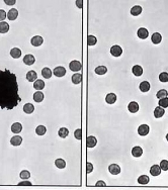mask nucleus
I'll list each match as a JSON object with an SVG mask.
<instances>
[{
  "label": "nucleus",
  "instance_id": "obj_19",
  "mask_svg": "<svg viewBox=\"0 0 168 190\" xmlns=\"http://www.w3.org/2000/svg\"><path fill=\"white\" fill-rule=\"evenodd\" d=\"M142 154H143V149L141 148V147H134L133 150H132V155L134 156V157L136 158H139L142 156Z\"/></svg>",
  "mask_w": 168,
  "mask_h": 190
},
{
  "label": "nucleus",
  "instance_id": "obj_42",
  "mask_svg": "<svg viewBox=\"0 0 168 190\" xmlns=\"http://www.w3.org/2000/svg\"><path fill=\"white\" fill-rule=\"evenodd\" d=\"M74 137H75L77 140L82 139V130L81 128H77V130L74 132Z\"/></svg>",
  "mask_w": 168,
  "mask_h": 190
},
{
  "label": "nucleus",
  "instance_id": "obj_31",
  "mask_svg": "<svg viewBox=\"0 0 168 190\" xmlns=\"http://www.w3.org/2000/svg\"><path fill=\"white\" fill-rule=\"evenodd\" d=\"M9 31V25L7 22H0V33H6Z\"/></svg>",
  "mask_w": 168,
  "mask_h": 190
},
{
  "label": "nucleus",
  "instance_id": "obj_9",
  "mask_svg": "<svg viewBox=\"0 0 168 190\" xmlns=\"http://www.w3.org/2000/svg\"><path fill=\"white\" fill-rule=\"evenodd\" d=\"M109 171L111 174L113 175H117L121 173V167L117 164H111L109 166Z\"/></svg>",
  "mask_w": 168,
  "mask_h": 190
},
{
  "label": "nucleus",
  "instance_id": "obj_26",
  "mask_svg": "<svg viewBox=\"0 0 168 190\" xmlns=\"http://www.w3.org/2000/svg\"><path fill=\"white\" fill-rule=\"evenodd\" d=\"M44 87H45V82L41 79H38L35 83H33V88L37 89V90H39V91L44 89Z\"/></svg>",
  "mask_w": 168,
  "mask_h": 190
},
{
  "label": "nucleus",
  "instance_id": "obj_29",
  "mask_svg": "<svg viewBox=\"0 0 168 190\" xmlns=\"http://www.w3.org/2000/svg\"><path fill=\"white\" fill-rule=\"evenodd\" d=\"M33 110H35V106H33L31 103H27V104H25V106H23V111H25V113H27V114L33 113Z\"/></svg>",
  "mask_w": 168,
  "mask_h": 190
},
{
  "label": "nucleus",
  "instance_id": "obj_11",
  "mask_svg": "<svg viewBox=\"0 0 168 190\" xmlns=\"http://www.w3.org/2000/svg\"><path fill=\"white\" fill-rule=\"evenodd\" d=\"M128 109L130 112L132 113H136L138 112V110H139V104L137 103L136 101H132L129 103L128 105Z\"/></svg>",
  "mask_w": 168,
  "mask_h": 190
},
{
  "label": "nucleus",
  "instance_id": "obj_33",
  "mask_svg": "<svg viewBox=\"0 0 168 190\" xmlns=\"http://www.w3.org/2000/svg\"><path fill=\"white\" fill-rule=\"evenodd\" d=\"M55 165H56V167H57V168L64 169L65 167H66V162H65L63 159H61V158H59V159H57L55 161Z\"/></svg>",
  "mask_w": 168,
  "mask_h": 190
},
{
  "label": "nucleus",
  "instance_id": "obj_41",
  "mask_svg": "<svg viewBox=\"0 0 168 190\" xmlns=\"http://www.w3.org/2000/svg\"><path fill=\"white\" fill-rule=\"evenodd\" d=\"M160 168H161V170H164V171H167L168 170V161L167 160H162L161 162H160Z\"/></svg>",
  "mask_w": 168,
  "mask_h": 190
},
{
  "label": "nucleus",
  "instance_id": "obj_39",
  "mask_svg": "<svg viewBox=\"0 0 168 190\" xmlns=\"http://www.w3.org/2000/svg\"><path fill=\"white\" fill-rule=\"evenodd\" d=\"M158 103H159L160 107H162V108H166V107H168V98L165 97V98H162V99H159Z\"/></svg>",
  "mask_w": 168,
  "mask_h": 190
},
{
  "label": "nucleus",
  "instance_id": "obj_4",
  "mask_svg": "<svg viewBox=\"0 0 168 190\" xmlns=\"http://www.w3.org/2000/svg\"><path fill=\"white\" fill-rule=\"evenodd\" d=\"M53 73H54V75L56 76V77H63V76L66 74V69L64 68V67H62V66H58V67H56L55 69H54V71H53Z\"/></svg>",
  "mask_w": 168,
  "mask_h": 190
},
{
  "label": "nucleus",
  "instance_id": "obj_23",
  "mask_svg": "<svg viewBox=\"0 0 168 190\" xmlns=\"http://www.w3.org/2000/svg\"><path fill=\"white\" fill-rule=\"evenodd\" d=\"M132 72H133V74L135 76L139 77V76H141L143 74V68L141 66H139V65H135L133 67V69H132Z\"/></svg>",
  "mask_w": 168,
  "mask_h": 190
},
{
  "label": "nucleus",
  "instance_id": "obj_21",
  "mask_svg": "<svg viewBox=\"0 0 168 190\" xmlns=\"http://www.w3.org/2000/svg\"><path fill=\"white\" fill-rule=\"evenodd\" d=\"M150 87H151L150 83H149L148 81H143V82H141L139 88L142 92H148V91L150 90Z\"/></svg>",
  "mask_w": 168,
  "mask_h": 190
},
{
  "label": "nucleus",
  "instance_id": "obj_30",
  "mask_svg": "<svg viewBox=\"0 0 168 190\" xmlns=\"http://www.w3.org/2000/svg\"><path fill=\"white\" fill-rule=\"evenodd\" d=\"M42 75L44 78H46V79H49V78L52 77V71L50 68H48V67H45L44 69L42 70Z\"/></svg>",
  "mask_w": 168,
  "mask_h": 190
},
{
  "label": "nucleus",
  "instance_id": "obj_3",
  "mask_svg": "<svg viewBox=\"0 0 168 190\" xmlns=\"http://www.w3.org/2000/svg\"><path fill=\"white\" fill-rule=\"evenodd\" d=\"M150 132V128H149L148 124H141V126L138 128V134L142 137H145L147 136Z\"/></svg>",
  "mask_w": 168,
  "mask_h": 190
},
{
  "label": "nucleus",
  "instance_id": "obj_45",
  "mask_svg": "<svg viewBox=\"0 0 168 190\" xmlns=\"http://www.w3.org/2000/svg\"><path fill=\"white\" fill-rule=\"evenodd\" d=\"M95 186H96V187H105V186H106V184L104 183V182L102 181V180H99V181H97V182H96V184H95Z\"/></svg>",
  "mask_w": 168,
  "mask_h": 190
},
{
  "label": "nucleus",
  "instance_id": "obj_17",
  "mask_svg": "<svg viewBox=\"0 0 168 190\" xmlns=\"http://www.w3.org/2000/svg\"><path fill=\"white\" fill-rule=\"evenodd\" d=\"M105 101L106 103L109 104H113L117 101V95L115 93H109V94L105 96Z\"/></svg>",
  "mask_w": 168,
  "mask_h": 190
},
{
  "label": "nucleus",
  "instance_id": "obj_36",
  "mask_svg": "<svg viewBox=\"0 0 168 190\" xmlns=\"http://www.w3.org/2000/svg\"><path fill=\"white\" fill-rule=\"evenodd\" d=\"M96 43H97V40H96V38H95L94 35H88L87 37V45L88 46H94V45H96Z\"/></svg>",
  "mask_w": 168,
  "mask_h": 190
},
{
  "label": "nucleus",
  "instance_id": "obj_25",
  "mask_svg": "<svg viewBox=\"0 0 168 190\" xmlns=\"http://www.w3.org/2000/svg\"><path fill=\"white\" fill-rule=\"evenodd\" d=\"M141 12H142V7L140 6V5H135V6H133L132 9H131V14L134 16L140 15Z\"/></svg>",
  "mask_w": 168,
  "mask_h": 190
},
{
  "label": "nucleus",
  "instance_id": "obj_38",
  "mask_svg": "<svg viewBox=\"0 0 168 190\" xmlns=\"http://www.w3.org/2000/svg\"><path fill=\"white\" fill-rule=\"evenodd\" d=\"M19 177L21 178V179L27 180V179H29V177H31V173H29L27 170H22L21 172H20V174H19Z\"/></svg>",
  "mask_w": 168,
  "mask_h": 190
},
{
  "label": "nucleus",
  "instance_id": "obj_34",
  "mask_svg": "<svg viewBox=\"0 0 168 190\" xmlns=\"http://www.w3.org/2000/svg\"><path fill=\"white\" fill-rule=\"evenodd\" d=\"M82 81V75L79 73H75L73 76H72V82H73L74 84H79L80 82Z\"/></svg>",
  "mask_w": 168,
  "mask_h": 190
},
{
  "label": "nucleus",
  "instance_id": "obj_22",
  "mask_svg": "<svg viewBox=\"0 0 168 190\" xmlns=\"http://www.w3.org/2000/svg\"><path fill=\"white\" fill-rule=\"evenodd\" d=\"M45 98V95L42 91H37V92L33 94V100L35 102H42Z\"/></svg>",
  "mask_w": 168,
  "mask_h": 190
},
{
  "label": "nucleus",
  "instance_id": "obj_47",
  "mask_svg": "<svg viewBox=\"0 0 168 190\" xmlns=\"http://www.w3.org/2000/svg\"><path fill=\"white\" fill-rule=\"evenodd\" d=\"M75 3L77 5V7H79V8H82V6H83V1L82 0H77Z\"/></svg>",
  "mask_w": 168,
  "mask_h": 190
},
{
  "label": "nucleus",
  "instance_id": "obj_37",
  "mask_svg": "<svg viewBox=\"0 0 168 190\" xmlns=\"http://www.w3.org/2000/svg\"><path fill=\"white\" fill-rule=\"evenodd\" d=\"M168 95V92L165 90V89H161V90H159L157 92V94H156V96H157L158 99H162V98H165L167 97Z\"/></svg>",
  "mask_w": 168,
  "mask_h": 190
},
{
  "label": "nucleus",
  "instance_id": "obj_32",
  "mask_svg": "<svg viewBox=\"0 0 168 190\" xmlns=\"http://www.w3.org/2000/svg\"><path fill=\"white\" fill-rule=\"evenodd\" d=\"M107 72V68L105 66H98L95 68V73L97 75H104Z\"/></svg>",
  "mask_w": 168,
  "mask_h": 190
},
{
  "label": "nucleus",
  "instance_id": "obj_49",
  "mask_svg": "<svg viewBox=\"0 0 168 190\" xmlns=\"http://www.w3.org/2000/svg\"><path fill=\"white\" fill-rule=\"evenodd\" d=\"M166 140H167V142H168V134L166 135Z\"/></svg>",
  "mask_w": 168,
  "mask_h": 190
},
{
  "label": "nucleus",
  "instance_id": "obj_5",
  "mask_svg": "<svg viewBox=\"0 0 168 190\" xmlns=\"http://www.w3.org/2000/svg\"><path fill=\"white\" fill-rule=\"evenodd\" d=\"M111 54L113 57H119L123 54V49L117 45H115L111 48Z\"/></svg>",
  "mask_w": 168,
  "mask_h": 190
},
{
  "label": "nucleus",
  "instance_id": "obj_46",
  "mask_svg": "<svg viewBox=\"0 0 168 190\" xmlns=\"http://www.w3.org/2000/svg\"><path fill=\"white\" fill-rule=\"evenodd\" d=\"M18 185H19V186H31V182L22 181V182H19V183H18Z\"/></svg>",
  "mask_w": 168,
  "mask_h": 190
},
{
  "label": "nucleus",
  "instance_id": "obj_40",
  "mask_svg": "<svg viewBox=\"0 0 168 190\" xmlns=\"http://www.w3.org/2000/svg\"><path fill=\"white\" fill-rule=\"evenodd\" d=\"M159 80L161 82H163V83H165V82H168V73H166V72H162V73H160Z\"/></svg>",
  "mask_w": 168,
  "mask_h": 190
},
{
  "label": "nucleus",
  "instance_id": "obj_44",
  "mask_svg": "<svg viewBox=\"0 0 168 190\" xmlns=\"http://www.w3.org/2000/svg\"><path fill=\"white\" fill-rule=\"evenodd\" d=\"M93 171V165L91 163L86 164V173H91Z\"/></svg>",
  "mask_w": 168,
  "mask_h": 190
},
{
  "label": "nucleus",
  "instance_id": "obj_18",
  "mask_svg": "<svg viewBox=\"0 0 168 190\" xmlns=\"http://www.w3.org/2000/svg\"><path fill=\"white\" fill-rule=\"evenodd\" d=\"M151 41H152V43H153V44H155V45L160 44V43H161V41H162L161 35H160L159 33H153L152 37H151Z\"/></svg>",
  "mask_w": 168,
  "mask_h": 190
},
{
  "label": "nucleus",
  "instance_id": "obj_12",
  "mask_svg": "<svg viewBox=\"0 0 168 190\" xmlns=\"http://www.w3.org/2000/svg\"><path fill=\"white\" fill-rule=\"evenodd\" d=\"M18 16V11L15 8H12L7 12V18L9 20H15Z\"/></svg>",
  "mask_w": 168,
  "mask_h": 190
},
{
  "label": "nucleus",
  "instance_id": "obj_2",
  "mask_svg": "<svg viewBox=\"0 0 168 190\" xmlns=\"http://www.w3.org/2000/svg\"><path fill=\"white\" fill-rule=\"evenodd\" d=\"M69 68H70L71 71H73V72H78V71L81 70L82 68V65L81 63L79 62V61L77 60H74L72 61V62H70V64H69Z\"/></svg>",
  "mask_w": 168,
  "mask_h": 190
},
{
  "label": "nucleus",
  "instance_id": "obj_28",
  "mask_svg": "<svg viewBox=\"0 0 168 190\" xmlns=\"http://www.w3.org/2000/svg\"><path fill=\"white\" fill-rule=\"evenodd\" d=\"M58 135H59L60 138H62V139H65V138L68 137L69 135V130L66 128H61L59 130H58Z\"/></svg>",
  "mask_w": 168,
  "mask_h": 190
},
{
  "label": "nucleus",
  "instance_id": "obj_14",
  "mask_svg": "<svg viewBox=\"0 0 168 190\" xmlns=\"http://www.w3.org/2000/svg\"><path fill=\"white\" fill-rule=\"evenodd\" d=\"M22 143V138L20 137V136H14V137L11 138L10 140V144L12 145V146H20Z\"/></svg>",
  "mask_w": 168,
  "mask_h": 190
},
{
  "label": "nucleus",
  "instance_id": "obj_43",
  "mask_svg": "<svg viewBox=\"0 0 168 190\" xmlns=\"http://www.w3.org/2000/svg\"><path fill=\"white\" fill-rule=\"evenodd\" d=\"M7 17V14L3 9H0V22H2Z\"/></svg>",
  "mask_w": 168,
  "mask_h": 190
},
{
  "label": "nucleus",
  "instance_id": "obj_8",
  "mask_svg": "<svg viewBox=\"0 0 168 190\" xmlns=\"http://www.w3.org/2000/svg\"><path fill=\"white\" fill-rule=\"evenodd\" d=\"M137 35H138V37L141 39V40H145V39L148 38L149 31H148V29H145V27H141V29H138Z\"/></svg>",
  "mask_w": 168,
  "mask_h": 190
},
{
  "label": "nucleus",
  "instance_id": "obj_15",
  "mask_svg": "<svg viewBox=\"0 0 168 190\" xmlns=\"http://www.w3.org/2000/svg\"><path fill=\"white\" fill-rule=\"evenodd\" d=\"M150 174L153 176H159L161 174V168L159 165H153L150 168Z\"/></svg>",
  "mask_w": 168,
  "mask_h": 190
},
{
  "label": "nucleus",
  "instance_id": "obj_10",
  "mask_svg": "<svg viewBox=\"0 0 168 190\" xmlns=\"http://www.w3.org/2000/svg\"><path fill=\"white\" fill-rule=\"evenodd\" d=\"M35 62V57H33V55H31V54H27V55H25V58H23V63H25V65H27V66H31V65H33Z\"/></svg>",
  "mask_w": 168,
  "mask_h": 190
},
{
  "label": "nucleus",
  "instance_id": "obj_20",
  "mask_svg": "<svg viewBox=\"0 0 168 190\" xmlns=\"http://www.w3.org/2000/svg\"><path fill=\"white\" fill-rule=\"evenodd\" d=\"M164 113H165V110H164V108L160 107V106H157V107L154 109V116L156 117V118L162 117L164 115Z\"/></svg>",
  "mask_w": 168,
  "mask_h": 190
},
{
  "label": "nucleus",
  "instance_id": "obj_7",
  "mask_svg": "<svg viewBox=\"0 0 168 190\" xmlns=\"http://www.w3.org/2000/svg\"><path fill=\"white\" fill-rule=\"evenodd\" d=\"M96 144H97V140H96V138L93 137V136H89V137H87V139H86L87 148H94V147L96 146Z\"/></svg>",
  "mask_w": 168,
  "mask_h": 190
},
{
  "label": "nucleus",
  "instance_id": "obj_24",
  "mask_svg": "<svg viewBox=\"0 0 168 190\" xmlns=\"http://www.w3.org/2000/svg\"><path fill=\"white\" fill-rule=\"evenodd\" d=\"M150 182V178L147 175H141V176L138 178V183L142 184V185H146Z\"/></svg>",
  "mask_w": 168,
  "mask_h": 190
},
{
  "label": "nucleus",
  "instance_id": "obj_6",
  "mask_svg": "<svg viewBox=\"0 0 168 190\" xmlns=\"http://www.w3.org/2000/svg\"><path fill=\"white\" fill-rule=\"evenodd\" d=\"M31 43L33 47H40L41 45H43V43H44V39H43V37H41V35H35L31 40Z\"/></svg>",
  "mask_w": 168,
  "mask_h": 190
},
{
  "label": "nucleus",
  "instance_id": "obj_13",
  "mask_svg": "<svg viewBox=\"0 0 168 190\" xmlns=\"http://www.w3.org/2000/svg\"><path fill=\"white\" fill-rule=\"evenodd\" d=\"M37 78H38V74H37V72L33 70L31 71H29L27 74V81L29 82H35L37 81Z\"/></svg>",
  "mask_w": 168,
  "mask_h": 190
},
{
  "label": "nucleus",
  "instance_id": "obj_27",
  "mask_svg": "<svg viewBox=\"0 0 168 190\" xmlns=\"http://www.w3.org/2000/svg\"><path fill=\"white\" fill-rule=\"evenodd\" d=\"M10 56L12 58H14V59H18V58L21 56V51H20V49H18V48H13V49H11L10 51Z\"/></svg>",
  "mask_w": 168,
  "mask_h": 190
},
{
  "label": "nucleus",
  "instance_id": "obj_1",
  "mask_svg": "<svg viewBox=\"0 0 168 190\" xmlns=\"http://www.w3.org/2000/svg\"><path fill=\"white\" fill-rule=\"evenodd\" d=\"M21 101L15 74L0 69V109L11 110Z\"/></svg>",
  "mask_w": 168,
  "mask_h": 190
},
{
  "label": "nucleus",
  "instance_id": "obj_48",
  "mask_svg": "<svg viewBox=\"0 0 168 190\" xmlns=\"http://www.w3.org/2000/svg\"><path fill=\"white\" fill-rule=\"evenodd\" d=\"M5 3H6L7 5H13V4H15V0H12V1H8V0H5L4 1Z\"/></svg>",
  "mask_w": 168,
  "mask_h": 190
},
{
  "label": "nucleus",
  "instance_id": "obj_35",
  "mask_svg": "<svg viewBox=\"0 0 168 190\" xmlns=\"http://www.w3.org/2000/svg\"><path fill=\"white\" fill-rule=\"evenodd\" d=\"M47 132V128L45 126H38L35 128V133L38 136H44Z\"/></svg>",
  "mask_w": 168,
  "mask_h": 190
},
{
  "label": "nucleus",
  "instance_id": "obj_16",
  "mask_svg": "<svg viewBox=\"0 0 168 190\" xmlns=\"http://www.w3.org/2000/svg\"><path fill=\"white\" fill-rule=\"evenodd\" d=\"M21 130H22V126L20 122H14L11 126V132L13 134H19Z\"/></svg>",
  "mask_w": 168,
  "mask_h": 190
}]
</instances>
